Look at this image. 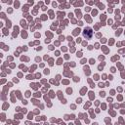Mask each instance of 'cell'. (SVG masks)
<instances>
[{"label":"cell","mask_w":125,"mask_h":125,"mask_svg":"<svg viewBox=\"0 0 125 125\" xmlns=\"http://www.w3.org/2000/svg\"><path fill=\"white\" fill-rule=\"evenodd\" d=\"M92 35H93V31L91 28H87L84 29L83 31V36L85 37L86 39H91L92 38Z\"/></svg>","instance_id":"obj_1"}]
</instances>
